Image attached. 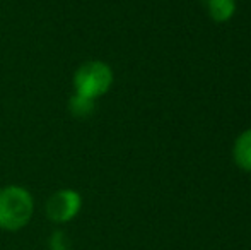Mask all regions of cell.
I'll return each instance as SVG.
<instances>
[{
	"label": "cell",
	"instance_id": "3",
	"mask_svg": "<svg viewBox=\"0 0 251 250\" xmlns=\"http://www.w3.org/2000/svg\"><path fill=\"white\" fill-rule=\"evenodd\" d=\"M82 209V195L74 189H62L47 200V216L56 224L72 221Z\"/></svg>",
	"mask_w": 251,
	"mask_h": 250
},
{
	"label": "cell",
	"instance_id": "4",
	"mask_svg": "<svg viewBox=\"0 0 251 250\" xmlns=\"http://www.w3.org/2000/svg\"><path fill=\"white\" fill-rule=\"evenodd\" d=\"M232 158H234V163L241 170L251 171V129L241 132L238 136V139L234 140Z\"/></svg>",
	"mask_w": 251,
	"mask_h": 250
},
{
	"label": "cell",
	"instance_id": "5",
	"mask_svg": "<svg viewBox=\"0 0 251 250\" xmlns=\"http://www.w3.org/2000/svg\"><path fill=\"white\" fill-rule=\"evenodd\" d=\"M208 17L215 23H226L236 12L234 0H205Z\"/></svg>",
	"mask_w": 251,
	"mask_h": 250
},
{
	"label": "cell",
	"instance_id": "1",
	"mask_svg": "<svg viewBox=\"0 0 251 250\" xmlns=\"http://www.w3.org/2000/svg\"><path fill=\"white\" fill-rule=\"evenodd\" d=\"M34 213V199L26 187L5 185L0 189V228L5 231L23 230Z\"/></svg>",
	"mask_w": 251,
	"mask_h": 250
},
{
	"label": "cell",
	"instance_id": "7",
	"mask_svg": "<svg viewBox=\"0 0 251 250\" xmlns=\"http://www.w3.org/2000/svg\"><path fill=\"white\" fill-rule=\"evenodd\" d=\"M48 247H50V250H70V242L65 231L62 230L53 231L50 235V240H48Z\"/></svg>",
	"mask_w": 251,
	"mask_h": 250
},
{
	"label": "cell",
	"instance_id": "2",
	"mask_svg": "<svg viewBox=\"0 0 251 250\" xmlns=\"http://www.w3.org/2000/svg\"><path fill=\"white\" fill-rule=\"evenodd\" d=\"M113 69L102 60H87L80 63L74 72V93L91 100L104 96L113 86Z\"/></svg>",
	"mask_w": 251,
	"mask_h": 250
},
{
	"label": "cell",
	"instance_id": "6",
	"mask_svg": "<svg viewBox=\"0 0 251 250\" xmlns=\"http://www.w3.org/2000/svg\"><path fill=\"white\" fill-rule=\"evenodd\" d=\"M96 110V100L74 93L69 100V111L75 118H89Z\"/></svg>",
	"mask_w": 251,
	"mask_h": 250
}]
</instances>
